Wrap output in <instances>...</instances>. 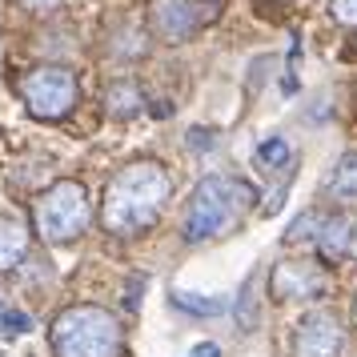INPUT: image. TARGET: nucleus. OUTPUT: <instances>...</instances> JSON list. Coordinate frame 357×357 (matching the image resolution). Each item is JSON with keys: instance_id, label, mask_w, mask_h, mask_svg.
Segmentation results:
<instances>
[{"instance_id": "nucleus-4", "label": "nucleus", "mask_w": 357, "mask_h": 357, "mask_svg": "<svg viewBox=\"0 0 357 357\" xmlns=\"http://www.w3.org/2000/svg\"><path fill=\"white\" fill-rule=\"evenodd\" d=\"M89 193L81 181H56L36 201V233L45 241H73L89 229Z\"/></svg>"}, {"instance_id": "nucleus-18", "label": "nucleus", "mask_w": 357, "mask_h": 357, "mask_svg": "<svg viewBox=\"0 0 357 357\" xmlns=\"http://www.w3.org/2000/svg\"><path fill=\"white\" fill-rule=\"evenodd\" d=\"M333 17L341 24H357V0H333Z\"/></svg>"}, {"instance_id": "nucleus-3", "label": "nucleus", "mask_w": 357, "mask_h": 357, "mask_svg": "<svg viewBox=\"0 0 357 357\" xmlns=\"http://www.w3.org/2000/svg\"><path fill=\"white\" fill-rule=\"evenodd\" d=\"M52 354L56 357H116L121 325L100 305H73L52 321Z\"/></svg>"}, {"instance_id": "nucleus-6", "label": "nucleus", "mask_w": 357, "mask_h": 357, "mask_svg": "<svg viewBox=\"0 0 357 357\" xmlns=\"http://www.w3.org/2000/svg\"><path fill=\"white\" fill-rule=\"evenodd\" d=\"M341 325L333 313H325V309H313L305 313L301 321H297V341H293V354L297 357H337L341 354Z\"/></svg>"}, {"instance_id": "nucleus-16", "label": "nucleus", "mask_w": 357, "mask_h": 357, "mask_svg": "<svg viewBox=\"0 0 357 357\" xmlns=\"http://www.w3.org/2000/svg\"><path fill=\"white\" fill-rule=\"evenodd\" d=\"M257 281H261V273H249V281H245V289H241V301H237V305L245 309V313H241V329H245V333H253V329H257V297H253Z\"/></svg>"}, {"instance_id": "nucleus-8", "label": "nucleus", "mask_w": 357, "mask_h": 357, "mask_svg": "<svg viewBox=\"0 0 357 357\" xmlns=\"http://www.w3.org/2000/svg\"><path fill=\"white\" fill-rule=\"evenodd\" d=\"M153 20H157V33L169 36V40H185L197 29V17H193V8H189V0H157Z\"/></svg>"}, {"instance_id": "nucleus-12", "label": "nucleus", "mask_w": 357, "mask_h": 357, "mask_svg": "<svg viewBox=\"0 0 357 357\" xmlns=\"http://www.w3.org/2000/svg\"><path fill=\"white\" fill-rule=\"evenodd\" d=\"M329 189L337 197H357V153H345L329 177Z\"/></svg>"}, {"instance_id": "nucleus-17", "label": "nucleus", "mask_w": 357, "mask_h": 357, "mask_svg": "<svg viewBox=\"0 0 357 357\" xmlns=\"http://www.w3.org/2000/svg\"><path fill=\"white\" fill-rule=\"evenodd\" d=\"M0 325H4V333H29L33 321L20 313V309H8V313H0Z\"/></svg>"}, {"instance_id": "nucleus-13", "label": "nucleus", "mask_w": 357, "mask_h": 357, "mask_svg": "<svg viewBox=\"0 0 357 357\" xmlns=\"http://www.w3.org/2000/svg\"><path fill=\"white\" fill-rule=\"evenodd\" d=\"M289 157L293 153H289V141H285V137H265L257 145V161L265 165V169H285Z\"/></svg>"}, {"instance_id": "nucleus-11", "label": "nucleus", "mask_w": 357, "mask_h": 357, "mask_svg": "<svg viewBox=\"0 0 357 357\" xmlns=\"http://www.w3.org/2000/svg\"><path fill=\"white\" fill-rule=\"evenodd\" d=\"M105 109L113 116H132L137 109H141V93H137V84H113L109 89V97H105Z\"/></svg>"}, {"instance_id": "nucleus-21", "label": "nucleus", "mask_w": 357, "mask_h": 357, "mask_svg": "<svg viewBox=\"0 0 357 357\" xmlns=\"http://www.w3.org/2000/svg\"><path fill=\"white\" fill-rule=\"evenodd\" d=\"M354 257H357V229H354Z\"/></svg>"}, {"instance_id": "nucleus-22", "label": "nucleus", "mask_w": 357, "mask_h": 357, "mask_svg": "<svg viewBox=\"0 0 357 357\" xmlns=\"http://www.w3.org/2000/svg\"><path fill=\"white\" fill-rule=\"evenodd\" d=\"M354 321H357V301H354Z\"/></svg>"}, {"instance_id": "nucleus-1", "label": "nucleus", "mask_w": 357, "mask_h": 357, "mask_svg": "<svg viewBox=\"0 0 357 357\" xmlns=\"http://www.w3.org/2000/svg\"><path fill=\"white\" fill-rule=\"evenodd\" d=\"M173 181L157 161H137L121 169L109 189H105V205H100V225L116 233V237H132L149 229L165 213Z\"/></svg>"}, {"instance_id": "nucleus-20", "label": "nucleus", "mask_w": 357, "mask_h": 357, "mask_svg": "<svg viewBox=\"0 0 357 357\" xmlns=\"http://www.w3.org/2000/svg\"><path fill=\"white\" fill-rule=\"evenodd\" d=\"M189 137H193V141H189V145H193V149H201V145L209 149V145H213V137H209V132H201V129H193V132H189Z\"/></svg>"}, {"instance_id": "nucleus-2", "label": "nucleus", "mask_w": 357, "mask_h": 357, "mask_svg": "<svg viewBox=\"0 0 357 357\" xmlns=\"http://www.w3.org/2000/svg\"><path fill=\"white\" fill-rule=\"evenodd\" d=\"M257 201V189L245 185L237 177H205L201 185L193 189V201L185 209V241H213L221 237L233 217H241L249 205Z\"/></svg>"}, {"instance_id": "nucleus-10", "label": "nucleus", "mask_w": 357, "mask_h": 357, "mask_svg": "<svg viewBox=\"0 0 357 357\" xmlns=\"http://www.w3.org/2000/svg\"><path fill=\"white\" fill-rule=\"evenodd\" d=\"M349 221L345 217H329L317 233V249H321L325 257H341V253H349L354 249V233H349Z\"/></svg>"}, {"instance_id": "nucleus-19", "label": "nucleus", "mask_w": 357, "mask_h": 357, "mask_svg": "<svg viewBox=\"0 0 357 357\" xmlns=\"http://www.w3.org/2000/svg\"><path fill=\"white\" fill-rule=\"evenodd\" d=\"M193 357H221V349H217L213 341H201V345L193 349Z\"/></svg>"}, {"instance_id": "nucleus-7", "label": "nucleus", "mask_w": 357, "mask_h": 357, "mask_svg": "<svg viewBox=\"0 0 357 357\" xmlns=\"http://www.w3.org/2000/svg\"><path fill=\"white\" fill-rule=\"evenodd\" d=\"M273 293L277 301H293V297H321L325 277L317 265H277L273 269Z\"/></svg>"}, {"instance_id": "nucleus-5", "label": "nucleus", "mask_w": 357, "mask_h": 357, "mask_svg": "<svg viewBox=\"0 0 357 357\" xmlns=\"http://www.w3.org/2000/svg\"><path fill=\"white\" fill-rule=\"evenodd\" d=\"M20 93H24V100H29V109L36 116L56 121L77 105V77L61 65H45V68H33L20 81Z\"/></svg>"}, {"instance_id": "nucleus-14", "label": "nucleus", "mask_w": 357, "mask_h": 357, "mask_svg": "<svg viewBox=\"0 0 357 357\" xmlns=\"http://www.w3.org/2000/svg\"><path fill=\"white\" fill-rule=\"evenodd\" d=\"M325 217H317V213H305V217H297L289 225V233H285V241L289 245H301V241H317V233H321Z\"/></svg>"}, {"instance_id": "nucleus-9", "label": "nucleus", "mask_w": 357, "mask_h": 357, "mask_svg": "<svg viewBox=\"0 0 357 357\" xmlns=\"http://www.w3.org/2000/svg\"><path fill=\"white\" fill-rule=\"evenodd\" d=\"M29 253V229L20 217H0V269H13Z\"/></svg>"}, {"instance_id": "nucleus-15", "label": "nucleus", "mask_w": 357, "mask_h": 357, "mask_svg": "<svg viewBox=\"0 0 357 357\" xmlns=\"http://www.w3.org/2000/svg\"><path fill=\"white\" fill-rule=\"evenodd\" d=\"M173 305L189 309V313H225V301L221 297H205L201 301V293H185V289L173 293Z\"/></svg>"}]
</instances>
